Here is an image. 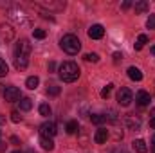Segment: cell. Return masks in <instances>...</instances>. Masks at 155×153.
<instances>
[{
	"instance_id": "cell-9",
	"label": "cell",
	"mask_w": 155,
	"mask_h": 153,
	"mask_svg": "<svg viewBox=\"0 0 155 153\" xmlns=\"http://www.w3.org/2000/svg\"><path fill=\"white\" fill-rule=\"evenodd\" d=\"M135 101H137L139 106H148L150 101H152V97H150V94H148L146 90H139V92L135 94Z\"/></svg>"
},
{
	"instance_id": "cell-11",
	"label": "cell",
	"mask_w": 155,
	"mask_h": 153,
	"mask_svg": "<svg viewBox=\"0 0 155 153\" xmlns=\"http://www.w3.org/2000/svg\"><path fill=\"white\" fill-rule=\"evenodd\" d=\"M103 34H105V29H103V25H99V24H96V25H92V27L88 29V38H92V40L103 38Z\"/></svg>"
},
{
	"instance_id": "cell-3",
	"label": "cell",
	"mask_w": 155,
	"mask_h": 153,
	"mask_svg": "<svg viewBox=\"0 0 155 153\" xmlns=\"http://www.w3.org/2000/svg\"><path fill=\"white\" fill-rule=\"evenodd\" d=\"M7 18L13 20L15 24H18L20 27H31V18L25 13V9L20 5H11L7 9Z\"/></svg>"
},
{
	"instance_id": "cell-4",
	"label": "cell",
	"mask_w": 155,
	"mask_h": 153,
	"mask_svg": "<svg viewBox=\"0 0 155 153\" xmlns=\"http://www.w3.org/2000/svg\"><path fill=\"white\" fill-rule=\"evenodd\" d=\"M60 47L67 52V54H71V56H74L79 52V49H81V41L78 36L74 34H65L63 38L60 40Z\"/></svg>"
},
{
	"instance_id": "cell-20",
	"label": "cell",
	"mask_w": 155,
	"mask_h": 153,
	"mask_svg": "<svg viewBox=\"0 0 155 153\" xmlns=\"http://www.w3.org/2000/svg\"><path fill=\"white\" fill-rule=\"evenodd\" d=\"M90 121H92L94 124H103V122H107V119H105L103 114H92L90 115Z\"/></svg>"
},
{
	"instance_id": "cell-6",
	"label": "cell",
	"mask_w": 155,
	"mask_h": 153,
	"mask_svg": "<svg viewBox=\"0 0 155 153\" xmlns=\"http://www.w3.org/2000/svg\"><path fill=\"white\" fill-rule=\"evenodd\" d=\"M56 133H58V128H56V124H54L52 121H47V122H43V124L40 126V135H41V137L52 139Z\"/></svg>"
},
{
	"instance_id": "cell-18",
	"label": "cell",
	"mask_w": 155,
	"mask_h": 153,
	"mask_svg": "<svg viewBox=\"0 0 155 153\" xmlns=\"http://www.w3.org/2000/svg\"><path fill=\"white\" fill-rule=\"evenodd\" d=\"M38 85H40V79H38L36 76L27 77V81H25V86H27L29 90H35V88H38Z\"/></svg>"
},
{
	"instance_id": "cell-13",
	"label": "cell",
	"mask_w": 155,
	"mask_h": 153,
	"mask_svg": "<svg viewBox=\"0 0 155 153\" xmlns=\"http://www.w3.org/2000/svg\"><path fill=\"white\" fill-rule=\"evenodd\" d=\"M132 148L135 150V153H146L148 151V146H146V142H144L143 139H135V141L132 142Z\"/></svg>"
},
{
	"instance_id": "cell-33",
	"label": "cell",
	"mask_w": 155,
	"mask_h": 153,
	"mask_svg": "<svg viewBox=\"0 0 155 153\" xmlns=\"http://www.w3.org/2000/svg\"><path fill=\"white\" fill-rule=\"evenodd\" d=\"M5 148H7V144H5L4 141H0V153H4V151H5Z\"/></svg>"
},
{
	"instance_id": "cell-2",
	"label": "cell",
	"mask_w": 155,
	"mask_h": 153,
	"mask_svg": "<svg viewBox=\"0 0 155 153\" xmlns=\"http://www.w3.org/2000/svg\"><path fill=\"white\" fill-rule=\"evenodd\" d=\"M79 74H81V70H79V67L74 61H63L60 65V69H58V76L65 83H74L79 77Z\"/></svg>"
},
{
	"instance_id": "cell-41",
	"label": "cell",
	"mask_w": 155,
	"mask_h": 153,
	"mask_svg": "<svg viewBox=\"0 0 155 153\" xmlns=\"http://www.w3.org/2000/svg\"><path fill=\"white\" fill-rule=\"evenodd\" d=\"M13 153H22V151H13Z\"/></svg>"
},
{
	"instance_id": "cell-12",
	"label": "cell",
	"mask_w": 155,
	"mask_h": 153,
	"mask_svg": "<svg viewBox=\"0 0 155 153\" xmlns=\"http://www.w3.org/2000/svg\"><path fill=\"white\" fill-rule=\"evenodd\" d=\"M134 9H135V15H143V13H146L150 9V4L146 0H137L134 4Z\"/></svg>"
},
{
	"instance_id": "cell-7",
	"label": "cell",
	"mask_w": 155,
	"mask_h": 153,
	"mask_svg": "<svg viewBox=\"0 0 155 153\" xmlns=\"http://www.w3.org/2000/svg\"><path fill=\"white\" fill-rule=\"evenodd\" d=\"M4 97H5V101H9V103L20 101V90H18L16 86H5V90H4Z\"/></svg>"
},
{
	"instance_id": "cell-32",
	"label": "cell",
	"mask_w": 155,
	"mask_h": 153,
	"mask_svg": "<svg viewBox=\"0 0 155 153\" xmlns=\"http://www.w3.org/2000/svg\"><path fill=\"white\" fill-rule=\"evenodd\" d=\"M119 60H123V54L121 52H114V61H119Z\"/></svg>"
},
{
	"instance_id": "cell-15",
	"label": "cell",
	"mask_w": 155,
	"mask_h": 153,
	"mask_svg": "<svg viewBox=\"0 0 155 153\" xmlns=\"http://www.w3.org/2000/svg\"><path fill=\"white\" fill-rule=\"evenodd\" d=\"M128 77L134 79V81H141V79H143V72H141L137 67H130V69H128Z\"/></svg>"
},
{
	"instance_id": "cell-10",
	"label": "cell",
	"mask_w": 155,
	"mask_h": 153,
	"mask_svg": "<svg viewBox=\"0 0 155 153\" xmlns=\"http://www.w3.org/2000/svg\"><path fill=\"white\" fill-rule=\"evenodd\" d=\"M108 139V130L107 128H97L96 133H94V142L96 144H105Z\"/></svg>"
},
{
	"instance_id": "cell-28",
	"label": "cell",
	"mask_w": 155,
	"mask_h": 153,
	"mask_svg": "<svg viewBox=\"0 0 155 153\" xmlns=\"http://www.w3.org/2000/svg\"><path fill=\"white\" fill-rule=\"evenodd\" d=\"M146 27L148 29H155V15H150V18L146 20Z\"/></svg>"
},
{
	"instance_id": "cell-26",
	"label": "cell",
	"mask_w": 155,
	"mask_h": 153,
	"mask_svg": "<svg viewBox=\"0 0 155 153\" xmlns=\"http://www.w3.org/2000/svg\"><path fill=\"white\" fill-rule=\"evenodd\" d=\"M85 60L87 61H92V63H97L99 61V56L96 52H88V54H85Z\"/></svg>"
},
{
	"instance_id": "cell-37",
	"label": "cell",
	"mask_w": 155,
	"mask_h": 153,
	"mask_svg": "<svg viewBox=\"0 0 155 153\" xmlns=\"http://www.w3.org/2000/svg\"><path fill=\"white\" fill-rule=\"evenodd\" d=\"M152 146H155V135L152 137Z\"/></svg>"
},
{
	"instance_id": "cell-31",
	"label": "cell",
	"mask_w": 155,
	"mask_h": 153,
	"mask_svg": "<svg viewBox=\"0 0 155 153\" xmlns=\"http://www.w3.org/2000/svg\"><path fill=\"white\" fill-rule=\"evenodd\" d=\"M56 70V63L54 61H49V72H54Z\"/></svg>"
},
{
	"instance_id": "cell-39",
	"label": "cell",
	"mask_w": 155,
	"mask_h": 153,
	"mask_svg": "<svg viewBox=\"0 0 155 153\" xmlns=\"http://www.w3.org/2000/svg\"><path fill=\"white\" fill-rule=\"evenodd\" d=\"M152 117H155V108H152Z\"/></svg>"
},
{
	"instance_id": "cell-29",
	"label": "cell",
	"mask_w": 155,
	"mask_h": 153,
	"mask_svg": "<svg viewBox=\"0 0 155 153\" xmlns=\"http://www.w3.org/2000/svg\"><path fill=\"white\" fill-rule=\"evenodd\" d=\"M11 121H13V122H20V121H22V115L15 110V112H11Z\"/></svg>"
},
{
	"instance_id": "cell-36",
	"label": "cell",
	"mask_w": 155,
	"mask_h": 153,
	"mask_svg": "<svg viewBox=\"0 0 155 153\" xmlns=\"http://www.w3.org/2000/svg\"><path fill=\"white\" fill-rule=\"evenodd\" d=\"M0 124H5V117L4 115H0Z\"/></svg>"
},
{
	"instance_id": "cell-24",
	"label": "cell",
	"mask_w": 155,
	"mask_h": 153,
	"mask_svg": "<svg viewBox=\"0 0 155 153\" xmlns=\"http://www.w3.org/2000/svg\"><path fill=\"white\" fill-rule=\"evenodd\" d=\"M60 90H61V88H60L58 85H49V86H47V94H49V96H58Z\"/></svg>"
},
{
	"instance_id": "cell-42",
	"label": "cell",
	"mask_w": 155,
	"mask_h": 153,
	"mask_svg": "<svg viewBox=\"0 0 155 153\" xmlns=\"http://www.w3.org/2000/svg\"><path fill=\"white\" fill-rule=\"evenodd\" d=\"M0 135H2V132H0Z\"/></svg>"
},
{
	"instance_id": "cell-25",
	"label": "cell",
	"mask_w": 155,
	"mask_h": 153,
	"mask_svg": "<svg viewBox=\"0 0 155 153\" xmlns=\"http://www.w3.org/2000/svg\"><path fill=\"white\" fill-rule=\"evenodd\" d=\"M33 36L38 38V40H43L47 36V31H45V29H35V31H33Z\"/></svg>"
},
{
	"instance_id": "cell-23",
	"label": "cell",
	"mask_w": 155,
	"mask_h": 153,
	"mask_svg": "<svg viewBox=\"0 0 155 153\" xmlns=\"http://www.w3.org/2000/svg\"><path fill=\"white\" fill-rule=\"evenodd\" d=\"M103 115H105V119H107V121H110V122H117L116 110H107V114H103Z\"/></svg>"
},
{
	"instance_id": "cell-34",
	"label": "cell",
	"mask_w": 155,
	"mask_h": 153,
	"mask_svg": "<svg viewBox=\"0 0 155 153\" xmlns=\"http://www.w3.org/2000/svg\"><path fill=\"white\" fill-rule=\"evenodd\" d=\"M9 141H11L13 144H20V139H18V137H15V135H13V137H11Z\"/></svg>"
},
{
	"instance_id": "cell-19",
	"label": "cell",
	"mask_w": 155,
	"mask_h": 153,
	"mask_svg": "<svg viewBox=\"0 0 155 153\" xmlns=\"http://www.w3.org/2000/svg\"><path fill=\"white\" fill-rule=\"evenodd\" d=\"M78 130H79L78 121H69V122H67V126H65V132H67V133H71V135H72V133H76Z\"/></svg>"
},
{
	"instance_id": "cell-17",
	"label": "cell",
	"mask_w": 155,
	"mask_h": 153,
	"mask_svg": "<svg viewBox=\"0 0 155 153\" xmlns=\"http://www.w3.org/2000/svg\"><path fill=\"white\" fill-rule=\"evenodd\" d=\"M146 43H148V36H146V34H139V36H137V41H135V45H134V47H135V50H141Z\"/></svg>"
},
{
	"instance_id": "cell-22",
	"label": "cell",
	"mask_w": 155,
	"mask_h": 153,
	"mask_svg": "<svg viewBox=\"0 0 155 153\" xmlns=\"http://www.w3.org/2000/svg\"><path fill=\"white\" fill-rule=\"evenodd\" d=\"M112 88H114V85H112V83H108V85L101 90V97H103V99H108V97H110V94H112Z\"/></svg>"
},
{
	"instance_id": "cell-8",
	"label": "cell",
	"mask_w": 155,
	"mask_h": 153,
	"mask_svg": "<svg viewBox=\"0 0 155 153\" xmlns=\"http://www.w3.org/2000/svg\"><path fill=\"white\" fill-rule=\"evenodd\" d=\"M124 124H126V128H128V130L137 132V130L141 128V119H139V117H135L134 114H130V115H126V117H124Z\"/></svg>"
},
{
	"instance_id": "cell-1",
	"label": "cell",
	"mask_w": 155,
	"mask_h": 153,
	"mask_svg": "<svg viewBox=\"0 0 155 153\" xmlns=\"http://www.w3.org/2000/svg\"><path fill=\"white\" fill-rule=\"evenodd\" d=\"M29 54H31V43L29 40H20L16 43V49H15V67L18 70H24L27 69L29 65Z\"/></svg>"
},
{
	"instance_id": "cell-5",
	"label": "cell",
	"mask_w": 155,
	"mask_h": 153,
	"mask_svg": "<svg viewBox=\"0 0 155 153\" xmlns=\"http://www.w3.org/2000/svg\"><path fill=\"white\" fill-rule=\"evenodd\" d=\"M132 101H134V94H132V90L126 88V86L119 88V92H117V103H119L121 106H130Z\"/></svg>"
},
{
	"instance_id": "cell-21",
	"label": "cell",
	"mask_w": 155,
	"mask_h": 153,
	"mask_svg": "<svg viewBox=\"0 0 155 153\" xmlns=\"http://www.w3.org/2000/svg\"><path fill=\"white\" fill-rule=\"evenodd\" d=\"M38 110H40V115H43V117H49V115H51V112H52V110H51V106H49L47 103H41Z\"/></svg>"
},
{
	"instance_id": "cell-40",
	"label": "cell",
	"mask_w": 155,
	"mask_h": 153,
	"mask_svg": "<svg viewBox=\"0 0 155 153\" xmlns=\"http://www.w3.org/2000/svg\"><path fill=\"white\" fill-rule=\"evenodd\" d=\"M152 151H153V153H155V146H153V150H152Z\"/></svg>"
},
{
	"instance_id": "cell-16",
	"label": "cell",
	"mask_w": 155,
	"mask_h": 153,
	"mask_svg": "<svg viewBox=\"0 0 155 153\" xmlns=\"http://www.w3.org/2000/svg\"><path fill=\"white\" fill-rule=\"evenodd\" d=\"M40 144H41V148H43L45 151H52V150H54V142H52V139H49V137H41V139H40Z\"/></svg>"
},
{
	"instance_id": "cell-27",
	"label": "cell",
	"mask_w": 155,
	"mask_h": 153,
	"mask_svg": "<svg viewBox=\"0 0 155 153\" xmlns=\"http://www.w3.org/2000/svg\"><path fill=\"white\" fill-rule=\"evenodd\" d=\"M7 72H9V69H7V63H5V61L0 58V77H4Z\"/></svg>"
},
{
	"instance_id": "cell-14",
	"label": "cell",
	"mask_w": 155,
	"mask_h": 153,
	"mask_svg": "<svg viewBox=\"0 0 155 153\" xmlns=\"http://www.w3.org/2000/svg\"><path fill=\"white\" fill-rule=\"evenodd\" d=\"M18 106H20L22 112H29V110L33 108V101H31L29 97H22V99L18 101Z\"/></svg>"
},
{
	"instance_id": "cell-38",
	"label": "cell",
	"mask_w": 155,
	"mask_h": 153,
	"mask_svg": "<svg viewBox=\"0 0 155 153\" xmlns=\"http://www.w3.org/2000/svg\"><path fill=\"white\" fill-rule=\"evenodd\" d=\"M150 50H152V54H153V56H155V45H153V47H152V49H150Z\"/></svg>"
},
{
	"instance_id": "cell-35",
	"label": "cell",
	"mask_w": 155,
	"mask_h": 153,
	"mask_svg": "<svg viewBox=\"0 0 155 153\" xmlns=\"http://www.w3.org/2000/svg\"><path fill=\"white\" fill-rule=\"evenodd\" d=\"M150 128H153V130H155V117L150 119Z\"/></svg>"
},
{
	"instance_id": "cell-30",
	"label": "cell",
	"mask_w": 155,
	"mask_h": 153,
	"mask_svg": "<svg viewBox=\"0 0 155 153\" xmlns=\"http://www.w3.org/2000/svg\"><path fill=\"white\" fill-rule=\"evenodd\" d=\"M121 7H123V9H130V7H132V2H130V0H124Z\"/></svg>"
}]
</instances>
